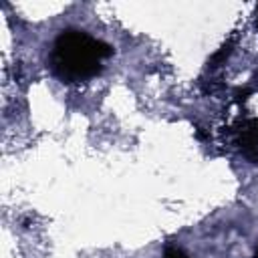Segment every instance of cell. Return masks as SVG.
<instances>
[{
  "mask_svg": "<svg viewBox=\"0 0 258 258\" xmlns=\"http://www.w3.org/2000/svg\"><path fill=\"white\" fill-rule=\"evenodd\" d=\"M254 258H258V250H256V254H254Z\"/></svg>",
  "mask_w": 258,
  "mask_h": 258,
  "instance_id": "obj_4",
  "label": "cell"
},
{
  "mask_svg": "<svg viewBox=\"0 0 258 258\" xmlns=\"http://www.w3.org/2000/svg\"><path fill=\"white\" fill-rule=\"evenodd\" d=\"M113 54V48L93 38L83 30H62L50 50V67L54 75L69 85L87 83L103 71V60Z\"/></svg>",
  "mask_w": 258,
  "mask_h": 258,
  "instance_id": "obj_1",
  "label": "cell"
},
{
  "mask_svg": "<svg viewBox=\"0 0 258 258\" xmlns=\"http://www.w3.org/2000/svg\"><path fill=\"white\" fill-rule=\"evenodd\" d=\"M163 258H189V256H187L183 250H179V248H175V246H169V248H165Z\"/></svg>",
  "mask_w": 258,
  "mask_h": 258,
  "instance_id": "obj_3",
  "label": "cell"
},
{
  "mask_svg": "<svg viewBox=\"0 0 258 258\" xmlns=\"http://www.w3.org/2000/svg\"><path fill=\"white\" fill-rule=\"evenodd\" d=\"M236 143L250 163H258V119H248L238 125Z\"/></svg>",
  "mask_w": 258,
  "mask_h": 258,
  "instance_id": "obj_2",
  "label": "cell"
}]
</instances>
